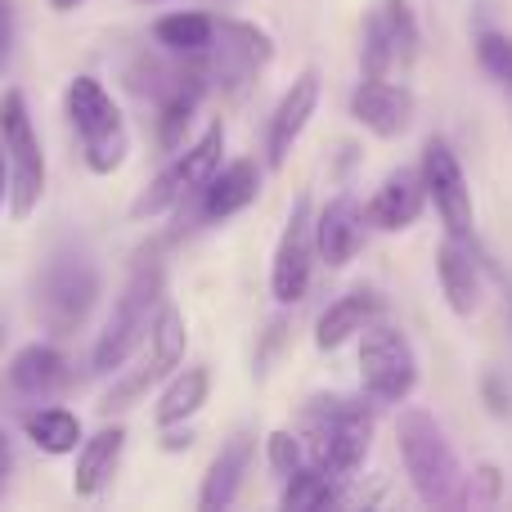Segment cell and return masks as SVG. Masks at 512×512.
Here are the masks:
<instances>
[{
    "mask_svg": "<svg viewBox=\"0 0 512 512\" xmlns=\"http://www.w3.org/2000/svg\"><path fill=\"white\" fill-rule=\"evenodd\" d=\"M301 445L310 463L328 468L333 477H351L373 450V409L351 396H315L301 409Z\"/></svg>",
    "mask_w": 512,
    "mask_h": 512,
    "instance_id": "6da1fadb",
    "label": "cell"
},
{
    "mask_svg": "<svg viewBox=\"0 0 512 512\" xmlns=\"http://www.w3.org/2000/svg\"><path fill=\"white\" fill-rule=\"evenodd\" d=\"M396 445L405 463L409 486L418 490L427 508H445L463 499V472L454 459V445L445 441V427L427 409H400L396 418Z\"/></svg>",
    "mask_w": 512,
    "mask_h": 512,
    "instance_id": "7a4b0ae2",
    "label": "cell"
},
{
    "mask_svg": "<svg viewBox=\"0 0 512 512\" xmlns=\"http://www.w3.org/2000/svg\"><path fill=\"white\" fill-rule=\"evenodd\" d=\"M162 301H167V270H162V261H140L131 270V279H126L122 297L113 301V315H108L104 333L95 337L90 369L95 373L122 369V364L135 355V346L149 337V324H153Z\"/></svg>",
    "mask_w": 512,
    "mask_h": 512,
    "instance_id": "3957f363",
    "label": "cell"
},
{
    "mask_svg": "<svg viewBox=\"0 0 512 512\" xmlns=\"http://www.w3.org/2000/svg\"><path fill=\"white\" fill-rule=\"evenodd\" d=\"M63 104H68V122L81 140V153H86V167L95 176H113L131 153V135H126L122 108L113 104V95L95 77H72Z\"/></svg>",
    "mask_w": 512,
    "mask_h": 512,
    "instance_id": "277c9868",
    "label": "cell"
},
{
    "mask_svg": "<svg viewBox=\"0 0 512 512\" xmlns=\"http://www.w3.org/2000/svg\"><path fill=\"white\" fill-rule=\"evenodd\" d=\"M0 149L9 162V216L27 221L45 198V149L36 140L23 90H5L0 99Z\"/></svg>",
    "mask_w": 512,
    "mask_h": 512,
    "instance_id": "5b68a950",
    "label": "cell"
},
{
    "mask_svg": "<svg viewBox=\"0 0 512 512\" xmlns=\"http://www.w3.org/2000/svg\"><path fill=\"white\" fill-rule=\"evenodd\" d=\"M99 301V270L90 265V256L81 252H59L50 256V265L36 279V315L54 337L77 333L90 319Z\"/></svg>",
    "mask_w": 512,
    "mask_h": 512,
    "instance_id": "8992f818",
    "label": "cell"
},
{
    "mask_svg": "<svg viewBox=\"0 0 512 512\" xmlns=\"http://www.w3.org/2000/svg\"><path fill=\"white\" fill-rule=\"evenodd\" d=\"M221 153H225V126L212 122L185 153H176V158L149 180V189L131 203V216L144 221V216H162V212H171V207H185L189 198H198V189L221 171Z\"/></svg>",
    "mask_w": 512,
    "mask_h": 512,
    "instance_id": "52a82bcc",
    "label": "cell"
},
{
    "mask_svg": "<svg viewBox=\"0 0 512 512\" xmlns=\"http://www.w3.org/2000/svg\"><path fill=\"white\" fill-rule=\"evenodd\" d=\"M194 68L203 72L207 90L221 86V90H243L265 63L274 59V41L270 32H261L256 23H239V18H221L216 23V36L207 50L189 54Z\"/></svg>",
    "mask_w": 512,
    "mask_h": 512,
    "instance_id": "ba28073f",
    "label": "cell"
},
{
    "mask_svg": "<svg viewBox=\"0 0 512 512\" xmlns=\"http://www.w3.org/2000/svg\"><path fill=\"white\" fill-rule=\"evenodd\" d=\"M360 382L373 400L382 405H400L409 400V391L418 387V360L414 346L400 328L391 324H369L360 342Z\"/></svg>",
    "mask_w": 512,
    "mask_h": 512,
    "instance_id": "9c48e42d",
    "label": "cell"
},
{
    "mask_svg": "<svg viewBox=\"0 0 512 512\" xmlns=\"http://www.w3.org/2000/svg\"><path fill=\"white\" fill-rule=\"evenodd\" d=\"M418 59V18L409 0H382L364 18L360 36V68L364 77H391Z\"/></svg>",
    "mask_w": 512,
    "mask_h": 512,
    "instance_id": "30bf717a",
    "label": "cell"
},
{
    "mask_svg": "<svg viewBox=\"0 0 512 512\" xmlns=\"http://www.w3.org/2000/svg\"><path fill=\"white\" fill-rule=\"evenodd\" d=\"M315 212H310V198L301 194L288 212V225L279 234V248L270 261V292L279 306H297L310 292V274H315Z\"/></svg>",
    "mask_w": 512,
    "mask_h": 512,
    "instance_id": "8fae6325",
    "label": "cell"
},
{
    "mask_svg": "<svg viewBox=\"0 0 512 512\" xmlns=\"http://www.w3.org/2000/svg\"><path fill=\"white\" fill-rule=\"evenodd\" d=\"M418 171H423L427 198L436 203L445 230L472 239V189H468V176H463L459 158H454V149L441 140V135H432V140L423 144V162H418Z\"/></svg>",
    "mask_w": 512,
    "mask_h": 512,
    "instance_id": "7c38bea8",
    "label": "cell"
},
{
    "mask_svg": "<svg viewBox=\"0 0 512 512\" xmlns=\"http://www.w3.org/2000/svg\"><path fill=\"white\" fill-rule=\"evenodd\" d=\"M351 117L378 140H396L414 122V90L396 86L391 77H364L351 95Z\"/></svg>",
    "mask_w": 512,
    "mask_h": 512,
    "instance_id": "4fadbf2b",
    "label": "cell"
},
{
    "mask_svg": "<svg viewBox=\"0 0 512 512\" xmlns=\"http://www.w3.org/2000/svg\"><path fill=\"white\" fill-rule=\"evenodd\" d=\"M315 108H319V68H306L283 90L279 108H274V117H270V135H265V162H270V167L288 162L292 144L301 140V131H306V122L315 117Z\"/></svg>",
    "mask_w": 512,
    "mask_h": 512,
    "instance_id": "5bb4252c",
    "label": "cell"
},
{
    "mask_svg": "<svg viewBox=\"0 0 512 512\" xmlns=\"http://www.w3.org/2000/svg\"><path fill=\"white\" fill-rule=\"evenodd\" d=\"M423 207H427L423 171L396 167L378 185V194L369 198V207H364V221H369L373 230H382V234H400V230H409V225H418Z\"/></svg>",
    "mask_w": 512,
    "mask_h": 512,
    "instance_id": "9a60e30c",
    "label": "cell"
},
{
    "mask_svg": "<svg viewBox=\"0 0 512 512\" xmlns=\"http://www.w3.org/2000/svg\"><path fill=\"white\" fill-rule=\"evenodd\" d=\"M436 279H441L445 306L454 315L468 319L481 306V256L472 248V239L463 234H445V243L436 248Z\"/></svg>",
    "mask_w": 512,
    "mask_h": 512,
    "instance_id": "2e32d148",
    "label": "cell"
},
{
    "mask_svg": "<svg viewBox=\"0 0 512 512\" xmlns=\"http://www.w3.org/2000/svg\"><path fill=\"white\" fill-rule=\"evenodd\" d=\"M364 243V207L351 194H337L324 212L315 216V252L328 270H342L355 261Z\"/></svg>",
    "mask_w": 512,
    "mask_h": 512,
    "instance_id": "e0dca14e",
    "label": "cell"
},
{
    "mask_svg": "<svg viewBox=\"0 0 512 512\" xmlns=\"http://www.w3.org/2000/svg\"><path fill=\"white\" fill-rule=\"evenodd\" d=\"M252 454H256V436L252 432H234L230 441L221 445V454L212 459L203 477V490H198V508L203 512H225L239 499L243 490V477L252 468Z\"/></svg>",
    "mask_w": 512,
    "mask_h": 512,
    "instance_id": "ac0fdd59",
    "label": "cell"
},
{
    "mask_svg": "<svg viewBox=\"0 0 512 512\" xmlns=\"http://www.w3.org/2000/svg\"><path fill=\"white\" fill-rule=\"evenodd\" d=\"M256 194H261V167L239 158V162H230V167H221L198 189V216H203V221H230L234 212L256 203Z\"/></svg>",
    "mask_w": 512,
    "mask_h": 512,
    "instance_id": "d6986e66",
    "label": "cell"
},
{
    "mask_svg": "<svg viewBox=\"0 0 512 512\" xmlns=\"http://www.w3.org/2000/svg\"><path fill=\"white\" fill-rule=\"evenodd\" d=\"M378 315H382V297L373 288L346 292V297H337L333 306L315 319V346L319 351H337V346H346L355 333H364Z\"/></svg>",
    "mask_w": 512,
    "mask_h": 512,
    "instance_id": "ffe728a7",
    "label": "cell"
},
{
    "mask_svg": "<svg viewBox=\"0 0 512 512\" xmlns=\"http://www.w3.org/2000/svg\"><path fill=\"white\" fill-rule=\"evenodd\" d=\"M68 378H72L68 360H63V351L50 342H32L9 360V387H14L18 396H32V400L54 396V391L68 387Z\"/></svg>",
    "mask_w": 512,
    "mask_h": 512,
    "instance_id": "44dd1931",
    "label": "cell"
},
{
    "mask_svg": "<svg viewBox=\"0 0 512 512\" xmlns=\"http://www.w3.org/2000/svg\"><path fill=\"white\" fill-rule=\"evenodd\" d=\"M126 450V427H99L90 441H81L77 468H72V495L90 499L117 477V463Z\"/></svg>",
    "mask_w": 512,
    "mask_h": 512,
    "instance_id": "7402d4cb",
    "label": "cell"
},
{
    "mask_svg": "<svg viewBox=\"0 0 512 512\" xmlns=\"http://www.w3.org/2000/svg\"><path fill=\"white\" fill-rule=\"evenodd\" d=\"M207 391H212V373H207V364H194V369H176V373H171V382L162 387L158 409H153L158 427H180L185 418H194L198 409L207 405Z\"/></svg>",
    "mask_w": 512,
    "mask_h": 512,
    "instance_id": "603a6c76",
    "label": "cell"
},
{
    "mask_svg": "<svg viewBox=\"0 0 512 512\" xmlns=\"http://www.w3.org/2000/svg\"><path fill=\"white\" fill-rule=\"evenodd\" d=\"M185 346H189V328H185V315H180L171 301H162L158 315H153L149 324V369L162 378H171V373L180 369V360H185Z\"/></svg>",
    "mask_w": 512,
    "mask_h": 512,
    "instance_id": "cb8c5ba5",
    "label": "cell"
},
{
    "mask_svg": "<svg viewBox=\"0 0 512 512\" xmlns=\"http://www.w3.org/2000/svg\"><path fill=\"white\" fill-rule=\"evenodd\" d=\"M23 432H27V441H32L36 450H45V454H77L81 418L72 414V409H59V405L32 409V414L23 418Z\"/></svg>",
    "mask_w": 512,
    "mask_h": 512,
    "instance_id": "d4e9b609",
    "label": "cell"
},
{
    "mask_svg": "<svg viewBox=\"0 0 512 512\" xmlns=\"http://www.w3.org/2000/svg\"><path fill=\"white\" fill-rule=\"evenodd\" d=\"M212 36H216V18L185 14V9L153 23V41H158L167 54H198V50H207V45H212Z\"/></svg>",
    "mask_w": 512,
    "mask_h": 512,
    "instance_id": "484cf974",
    "label": "cell"
},
{
    "mask_svg": "<svg viewBox=\"0 0 512 512\" xmlns=\"http://www.w3.org/2000/svg\"><path fill=\"white\" fill-rule=\"evenodd\" d=\"M337 481L328 468H319V463H310V468H297L288 477V486H283V499L279 504L288 512H315V508H328L337 504Z\"/></svg>",
    "mask_w": 512,
    "mask_h": 512,
    "instance_id": "4316f807",
    "label": "cell"
},
{
    "mask_svg": "<svg viewBox=\"0 0 512 512\" xmlns=\"http://www.w3.org/2000/svg\"><path fill=\"white\" fill-rule=\"evenodd\" d=\"M477 59H481V68H486L490 77H495L499 86L512 95V36H504V32H481L477 36Z\"/></svg>",
    "mask_w": 512,
    "mask_h": 512,
    "instance_id": "83f0119b",
    "label": "cell"
},
{
    "mask_svg": "<svg viewBox=\"0 0 512 512\" xmlns=\"http://www.w3.org/2000/svg\"><path fill=\"white\" fill-rule=\"evenodd\" d=\"M265 454H270V468L288 481L292 472L301 468V459H306V445H301L297 432H283V427H279V432L265 436Z\"/></svg>",
    "mask_w": 512,
    "mask_h": 512,
    "instance_id": "f1b7e54d",
    "label": "cell"
},
{
    "mask_svg": "<svg viewBox=\"0 0 512 512\" xmlns=\"http://www.w3.org/2000/svg\"><path fill=\"white\" fill-rule=\"evenodd\" d=\"M14 41H18V14H14V0H0V77H5L9 59H14Z\"/></svg>",
    "mask_w": 512,
    "mask_h": 512,
    "instance_id": "f546056e",
    "label": "cell"
},
{
    "mask_svg": "<svg viewBox=\"0 0 512 512\" xmlns=\"http://www.w3.org/2000/svg\"><path fill=\"white\" fill-rule=\"evenodd\" d=\"M481 391H486V405H490V414H508V391H504V382L495 378V373H490L486 382H481Z\"/></svg>",
    "mask_w": 512,
    "mask_h": 512,
    "instance_id": "4dcf8cb0",
    "label": "cell"
},
{
    "mask_svg": "<svg viewBox=\"0 0 512 512\" xmlns=\"http://www.w3.org/2000/svg\"><path fill=\"white\" fill-rule=\"evenodd\" d=\"M9 472H14V441H9V432L0 427V495H5V486H9Z\"/></svg>",
    "mask_w": 512,
    "mask_h": 512,
    "instance_id": "1f68e13d",
    "label": "cell"
},
{
    "mask_svg": "<svg viewBox=\"0 0 512 512\" xmlns=\"http://www.w3.org/2000/svg\"><path fill=\"white\" fill-rule=\"evenodd\" d=\"M162 450L167 454H176V450H189V445H194V432H171V427H162Z\"/></svg>",
    "mask_w": 512,
    "mask_h": 512,
    "instance_id": "d6a6232c",
    "label": "cell"
},
{
    "mask_svg": "<svg viewBox=\"0 0 512 512\" xmlns=\"http://www.w3.org/2000/svg\"><path fill=\"white\" fill-rule=\"evenodd\" d=\"M477 481H481V495H486V499H495V495H499V472L490 468V463L477 472Z\"/></svg>",
    "mask_w": 512,
    "mask_h": 512,
    "instance_id": "836d02e7",
    "label": "cell"
},
{
    "mask_svg": "<svg viewBox=\"0 0 512 512\" xmlns=\"http://www.w3.org/2000/svg\"><path fill=\"white\" fill-rule=\"evenodd\" d=\"M9 203V162H5V149H0V207Z\"/></svg>",
    "mask_w": 512,
    "mask_h": 512,
    "instance_id": "e575fe53",
    "label": "cell"
},
{
    "mask_svg": "<svg viewBox=\"0 0 512 512\" xmlns=\"http://www.w3.org/2000/svg\"><path fill=\"white\" fill-rule=\"evenodd\" d=\"M77 5H86V0H50V9H54V14H72V9H77Z\"/></svg>",
    "mask_w": 512,
    "mask_h": 512,
    "instance_id": "d590c367",
    "label": "cell"
},
{
    "mask_svg": "<svg viewBox=\"0 0 512 512\" xmlns=\"http://www.w3.org/2000/svg\"><path fill=\"white\" fill-rule=\"evenodd\" d=\"M140 5H153V0H140Z\"/></svg>",
    "mask_w": 512,
    "mask_h": 512,
    "instance_id": "8d00e7d4",
    "label": "cell"
},
{
    "mask_svg": "<svg viewBox=\"0 0 512 512\" xmlns=\"http://www.w3.org/2000/svg\"><path fill=\"white\" fill-rule=\"evenodd\" d=\"M508 99H512V95H508Z\"/></svg>",
    "mask_w": 512,
    "mask_h": 512,
    "instance_id": "74e56055",
    "label": "cell"
}]
</instances>
